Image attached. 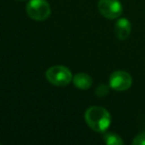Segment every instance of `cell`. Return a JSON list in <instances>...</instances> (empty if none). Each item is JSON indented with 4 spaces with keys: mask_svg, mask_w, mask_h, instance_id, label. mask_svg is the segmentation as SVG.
Segmentation results:
<instances>
[{
    "mask_svg": "<svg viewBox=\"0 0 145 145\" xmlns=\"http://www.w3.org/2000/svg\"><path fill=\"white\" fill-rule=\"evenodd\" d=\"M73 83L76 87L80 89H88L93 83V79L88 73H78L73 77Z\"/></svg>",
    "mask_w": 145,
    "mask_h": 145,
    "instance_id": "7",
    "label": "cell"
},
{
    "mask_svg": "<svg viewBox=\"0 0 145 145\" xmlns=\"http://www.w3.org/2000/svg\"><path fill=\"white\" fill-rule=\"evenodd\" d=\"M115 34L120 40H125L130 35L131 31V24L125 18H120L116 21L115 25Z\"/></svg>",
    "mask_w": 145,
    "mask_h": 145,
    "instance_id": "6",
    "label": "cell"
},
{
    "mask_svg": "<svg viewBox=\"0 0 145 145\" xmlns=\"http://www.w3.org/2000/svg\"><path fill=\"white\" fill-rule=\"evenodd\" d=\"M85 120L91 129L97 132H105L111 125V114L101 107H91L85 112Z\"/></svg>",
    "mask_w": 145,
    "mask_h": 145,
    "instance_id": "1",
    "label": "cell"
},
{
    "mask_svg": "<svg viewBox=\"0 0 145 145\" xmlns=\"http://www.w3.org/2000/svg\"><path fill=\"white\" fill-rule=\"evenodd\" d=\"M98 9L107 19H116L122 13V5L120 0H99Z\"/></svg>",
    "mask_w": 145,
    "mask_h": 145,
    "instance_id": "4",
    "label": "cell"
},
{
    "mask_svg": "<svg viewBox=\"0 0 145 145\" xmlns=\"http://www.w3.org/2000/svg\"><path fill=\"white\" fill-rule=\"evenodd\" d=\"M19 1H22V0H19Z\"/></svg>",
    "mask_w": 145,
    "mask_h": 145,
    "instance_id": "10",
    "label": "cell"
},
{
    "mask_svg": "<svg viewBox=\"0 0 145 145\" xmlns=\"http://www.w3.org/2000/svg\"><path fill=\"white\" fill-rule=\"evenodd\" d=\"M46 77L52 85L56 87L67 85L73 79L71 71L66 67L59 66V65L48 69L46 73Z\"/></svg>",
    "mask_w": 145,
    "mask_h": 145,
    "instance_id": "2",
    "label": "cell"
},
{
    "mask_svg": "<svg viewBox=\"0 0 145 145\" xmlns=\"http://www.w3.org/2000/svg\"><path fill=\"white\" fill-rule=\"evenodd\" d=\"M26 9L28 16L36 21H44L50 15V6L46 0H30Z\"/></svg>",
    "mask_w": 145,
    "mask_h": 145,
    "instance_id": "3",
    "label": "cell"
},
{
    "mask_svg": "<svg viewBox=\"0 0 145 145\" xmlns=\"http://www.w3.org/2000/svg\"><path fill=\"white\" fill-rule=\"evenodd\" d=\"M132 85V77L125 71H116L110 77V85L116 91H127Z\"/></svg>",
    "mask_w": 145,
    "mask_h": 145,
    "instance_id": "5",
    "label": "cell"
},
{
    "mask_svg": "<svg viewBox=\"0 0 145 145\" xmlns=\"http://www.w3.org/2000/svg\"><path fill=\"white\" fill-rule=\"evenodd\" d=\"M104 140L109 145H122L123 140L121 139L120 135L116 133H107L104 136Z\"/></svg>",
    "mask_w": 145,
    "mask_h": 145,
    "instance_id": "8",
    "label": "cell"
},
{
    "mask_svg": "<svg viewBox=\"0 0 145 145\" xmlns=\"http://www.w3.org/2000/svg\"><path fill=\"white\" fill-rule=\"evenodd\" d=\"M132 144H137V145H145V132L138 134L134 137Z\"/></svg>",
    "mask_w": 145,
    "mask_h": 145,
    "instance_id": "9",
    "label": "cell"
}]
</instances>
